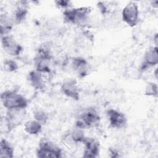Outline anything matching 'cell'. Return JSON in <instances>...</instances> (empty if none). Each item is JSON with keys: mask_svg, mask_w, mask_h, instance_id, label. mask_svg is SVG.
<instances>
[{"mask_svg": "<svg viewBox=\"0 0 158 158\" xmlns=\"http://www.w3.org/2000/svg\"><path fill=\"white\" fill-rule=\"evenodd\" d=\"M91 9L89 7L69 8L63 12V19L65 22L85 27L87 25Z\"/></svg>", "mask_w": 158, "mask_h": 158, "instance_id": "cell-1", "label": "cell"}, {"mask_svg": "<svg viewBox=\"0 0 158 158\" xmlns=\"http://www.w3.org/2000/svg\"><path fill=\"white\" fill-rule=\"evenodd\" d=\"M1 101L6 110L26 109L28 99L15 89L6 90L1 94Z\"/></svg>", "mask_w": 158, "mask_h": 158, "instance_id": "cell-2", "label": "cell"}, {"mask_svg": "<svg viewBox=\"0 0 158 158\" xmlns=\"http://www.w3.org/2000/svg\"><path fill=\"white\" fill-rule=\"evenodd\" d=\"M101 120V117L96 109L89 107L84 109L81 111L75 121V127L83 130L94 127L99 125Z\"/></svg>", "mask_w": 158, "mask_h": 158, "instance_id": "cell-3", "label": "cell"}, {"mask_svg": "<svg viewBox=\"0 0 158 158\" xmlns=\"http://www.w3.org/2000/svg\"><path fill=\"white\" fill-rule=\"evenodd\" d=\"M52 59V55L50 49L46 46H40L33 59L35 69L43 74H49L51 72Z\"/></svg>", "mask_w": 158, "mask_h": 158, "instance_id": "cell-4", "label": "cell"}, {"mask_svg": "<svg viewBox=\"0 0 158 158\" xmlns=\"http://www.w3.org/2000/svg\"><path fill=\"white\" fill-rule=\"evenodd\" d=\"M61 149L52 141L43 138L39 142L36 151L38 157H52L59 158L62 156Z\"/></svg>", "mask_w": 158, "mask_h": 158, "instance_id": "cell-5", "label": "cell"}, {"mask_svg": "<svg viewBox=\"0 0 158 158\" xmlns=\"http://www.w3.org/2000/svg\"><path fill=\"white\" fill-rule=\"evenodd\" d=\"M26 116L25 109L7 110L4 121L8 131L15 129L23 122Z\"/></svg>", "mask_w": 158, "mask_h": 158, "instance_id": "cell-6", "label": "cell"}, {"mask_svg": "<svg viewBox=\"0 0 158 158\" xmlns=\"http://www.w3.org/2000/svg\"><path fill=\"white\" fill-rule=\"evenodd\" d=\"M122 20L129 27H135L139 22V8L135 2L130 1L122 10Z\"/></svg>", "mask_w": 158, "mask_h": 158, "instance_id": "cell-7", "label": "cell"}, {"mask_svg": "<svg viewBox=\"0 0 158 158\" xmlns=\"http://www.w3.org/2000/svg\"><path fill=\"white\" fill-rule=\"evenodd\" d=\"M1 39L2 48L9 55L17 57L22 52V46L10 35L1 36Z\"/></svg>", "mask_w": 158, "mask_h": 158, "instance_id": "cell-8", "label": "cell"}, {"mask_svg": "<svg viewBox=\"0 0 158 158\" xmlns=\"http://www.w3.org/2000/svg\"><path fill=\"white\" fill-rule=\"evenodd\" d=\"M106 114L110 126L112 128L120 129L126 127L127 118L123 112L115 109H109Z\"/></svg>", "mask_w": 158, "mask_h": 158, "instance_id": "cell-9", "label": "cell"}, {"mask_svg": "<svg viewBox=\"0 0 158 158\" xmlns=\"http://www.w3.org/2000/svg\"><path fill=\"white\" fill-rule=\"evenodd\" d=\"M158 63V50L157 46L149 47L144 53L139 71L144 72L148 69L156 66Z\"/></svg>", "mask_w": 158, "mask_h": 158, "instance_id": "cell-10", "label": "cell"}, {"mask_svg": "<svg viewBox=\"0 0 158 158\" xmlns=\"http://www.w3.org/2000/svg\"><path fill=\"white\" fill-rule=\"evenodd\" d=\"M60 91L64 96L72 99L77 101L80 99L77 81L73 78L66 79L62 82L60 86Z\"/></svg>", "mask_w": 158, "mask_h": 158, "instance_id": "cell-11", "label": "cell"}, {"mask_svg": "<svg viewBox=\"0 0 158 158\" xmlns=\"http://www.w3.org/2000/svg\"><path fill=\"white\" fill-rule=\"evenodd\" d=\"M82 143L84 145L83 157L94 158L99 156L100 152V144L97 139L92 137L86 136Z\"/></svg>", "mask_w": 158, "mask_h": 158, "instance_id": "cell-12", "label": "cell"}, {"mask_svg": "<svg viewBox=\"0 0 158 158\" xmlns=\"http://www.w3.org/2000/svg\"><path fill=\"white\" fill-rule=\"evenodd\" d=\"M43 73L35 70L28 73L27 79L30 85L36 90L42 91L45 88V80Z\"/></svg>", "mask_w": 158, "mask_h": 158, "instance_id": "cell-13", "label": "cell"}, {"mask_svg": "<svg viewBox=\"0 0 158 158\" xmlns=\"http://www.w3.org/2000/svg\"><path fill=\"white\" fill-rule=\"evenodd\" d=\"M72 67L78 76L83 77L87 75L89 63L84 57H74L72 59Z\"/></svg>", "mask_w": 158, "mask_h": 158, "instance_id": "cell-14", "label": "cell"}, {"mask_svg": "<svg viewBox=\"0 0 158 158\" xmlns=\"http://www.w3.org/2000/svg\"><path fill=\"white\" fill-rule=\"evenodd\" d=\"M28 12V10L27 6L25 4V2H20V4L14 10L12 17L14 23L19 24L22 23L26 19Z\"/></svg>", "mask_w": 158, "mask_h": 158, "instance_id": "cell-15", "label": "cell"}, {"mask_svg": "<svg viewBox=\"0 0 158 158\" xmlns=\"http://www.w3.org/2000/svg\"><path fill=\"white\" fill-rule=\"evenodd\" d=\"M14 24V22L12 17L6 14H2L0 16L1 36L9 35V33L13 28Z\"/></svg>", "mask_w": 158, "mask_h": 158, "instance_id": "cell-16", "label": "cell"}, {"mask_svg": "<svg viewBox=\"0 0 158 158\" xmlns=\"http://www.w3.org/2000/svg\"><path fill=\"white\" fill-rule=\"evenodd\" d=\"M14 148L12 144L5 139H2L0 142V157H14Z\"/></svg>", "mask_w": 158, "mask_h": 158, "instance_id": "cell-17", "label": "cell"}, {"mask_svg": "<svg viewBox=\"0 0 158 158\" xmlns=\"http://www.w3.org/2000/svg\"><path fill=\"white\" fill-rule=\"evenodd\" d=\"M42 126V124L35 119L30 120L24 123V130L30 135H37L41 131Z\"/></svg>", "mask_w": 158, "mask_h": 158, "instance_id": "cell-18", "label": "cell"}, {"mask_svg": "<svg viewBox=\"0 0 158 158\" xmlns=\"http://www.w3.org/2000/svg\"><path fill=\"white\" fill-rule=\"evenodd\" d=\"M70 139L74 144H77L80 143H83L86 136L85 135L84 130L76 127L71 130L70 133L68 134Z\"/></svg>", "mask_w": 158, "mask_h": 158, "instance_id": "cell-19", "label": "cell"}, {"mask_svg": "<svg viewBox=\"0 0 158 158\" xmlns=\"http://www.w3.org/2000/svg\"><path fill=\"white\" fill-rule=\"evenodd\" d=\"M33 119L38 121L42 125L46 124L49 118L48 114L41 109H35L33 112Z\"/></svg>", "mask_w": 158, "mask_h": 158, "instance_id": "cell-20", "label": "cell"}, {"mask_svg": "<svg viewBox=\"0 0 158 158\" xmlns=\"http://www.w3.org/2000/svg\"><path fill=\"white\" fill-rule=\"evenodd\" d=\"M158 86L157 84L154 82H148L146 85L144 94L148 96L157 97Z\"/></svg>", "mask_w": 158, "mask_h": 158, "instance_id": "cell-21", "label": "cell"}, {"mask_svg": "<svg viewBox=\"0 0 158 158\" xmlns=\"http://www.w3.org/2000/svg\"><path fill=\"white\" fill-rule=\"evenodd\" d=\"M3 67L4 70L7 72H14L19 69L17 62L13 59H6L4 61Z\"/></svg>", "mask_w": 158, "mask_h": 158, "instance_id": "cell-22", "label": "cell"}, {"mask_svg": "<svg viewBox=\"0 0 158 158\" xmlns=\"http://www.w3.org/2000/svg\"><path fill=\"white\" fill-rule=\"evenodd\" d=\"M55 3L57 7L59 8L64 9V10L70 8L72 6L71 1H64V0H61V1H55Z\"/></svg>", "mask_w": 158, "mask_h": 158, "instance_id": "cell-23", "label": "cell"}, {"mask_svg": "<svg viewBox=\"0 0 158 158\" xmlns=\"http://www.w3.org/2000/svg\"><path fill=\"white\" fill-rule=\"evenodd\" d=\"M109 152H110V157H121L122 156L119 154L118 152L115 150V149H110L109 150Z\"/></svg>", "mask_w": 158, "mask_h": 158, "instance_id": "cell-24", "label": "cell"}]
</instances>
